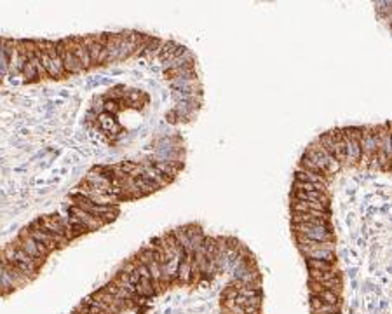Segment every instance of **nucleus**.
<instances>
[{
  "label": "nucleus",
  "instance_id": "nucleus-23",
  "mask_svg": "<svg viewBox=\"0 0 392 314\" xmlns=\"http://www.w3.org/2000/svg\"><path fill=\"white\" fill-rule=\"evenodd\" d=\"M237 295H239L237 288H235V286H232V285H228L227 290L223 292V302H225V300H235V297H237Z\"/></svg>",
  "mask_w": 392,
  "mask_h": 314
},
{
  "label": "nucleus",
  "instance_id": "nucleus-13",
  "mask_svg": "<svg viewBox=\"0 0 392 314\" xmlns=\"http://www.w3.org/2000/svg\"><path fill=\"white\" fill-rule=\"evenodd\" d=\"M295 178L298 182H309V183H321V185H329V176L326 175H318V173L305 171V169H296Z\"/></svg>",
  "mask_w": 392,
  "mask_h": 314
},
{
  "label": "nucleus",
  "instance_id": "nucleus-11",
  "mask_svg": "<svg viewBox=\"0 0 392 314\" xmlns=\"http://www.w3.org/2000/svg\"><path fill=\"white\" fill-rule=\"evenodd\" d=\"M291 210L295 213H302V211H323V213H329V203H316V201H298L293 199Z\"/></svg>",
  "mask_w": 392,
  "mask_h": 314
},
{
  "label": "nucleus",
  "instance_id": "nucleus-9",
  "mask_svg": "<svg viewBox=\"0 0 392 314\" xmlns=\"http://www.w3.org/2000/svg\"><path fill=\"white\" fill-rule=\"evenodd\" d=\"M121 37H122V32L121 33H107V39H105V49H103V65L112 63V61H117Z\"/></svg>",
  "mask_w": 392,
  "mask_h": 314
},
{
  "label": "nucleus",
  "instance_id": "nucleus-17",
  "mask_svg": "<svg viewBox=\"0 0 392 314\" xmlns=\"http://www.w3.org/2000/svg\"><path fill=\"white\" fill-rule=\"evenodd\" d=\"M96 119H98L100 128L105 129V131H114V129H117V122H115L114 115L108 114V112H101L100 115H96Z\"/></svg>",
  "mask_w": 392,
  "mask_h": 314
},
{
  "label": "nucleus",
  "instance_id": "nucleus-7",
  "mask_svg": "<svg viewBox=\"0 0 392 314\" xmlns=\"http://www.w3.org/2000/svg\"><path fill=\"white\" fill-rule=\"evenodd\" d=\"M293 224H310V225H319V227L331 229L329 213H323V211H314V210L295 213L293 215Z\"/></svg>",
  "mask_w": 392,
  "mask_h": 314
},
{
  "label": "nucleus",
  "instance_id": "nucleus-10",
  "mask_svg": "<svg viewBox=\"0 0 392 314\" xmlns=\"http://www.w3.org/2000/svg\"><path fill=\"white\" fill-rule=\"evenodd\" d=\"M68 215H71V217L78 218V220L82 222L84 225H86L89 231H98L100 227H103V222L98 220L96 217H93L91 213H87V211L80 210L78 206H75V204H71L70 210H68Z\"/></svg>",
  "mask_w": 392,
  "mask_h": 314
},
{
  "label": "nucleus",
  "instance_id": "nucleus-6",
  "mask_svg": "<svg viewBox=\"0 0 392 314\" xmlns=\"http://www.w3.org/2000/svg\"><path fill=\"white\" fill-rule=\"evenodd\" d=\"M44 47L47 51V56H49V72H47V77H53V78H61L65 77V70H63V63H61V58L60 53H58V47L54 40H42Z\"/></svg>",
  "mask_w": 392,
  "mask_h": 314
},
{
  "label": "nucleus",
  "instance_id": "nucleus-19",
  "mask_svg": "<svg viewBox=\"0 0 392 314\" xmlns=\"http://www.w3.org/2000/svg\"><path fill=\"white\" fill-rule=\"evenodd\" d=\"M66 220H68V224H70L71 231H73L75 237H78V236H82V234H86V232H91V231H89V229H87V227H86V225H84V224H82V222L78 220V218L71 217V215H68V217H66Z\"/></svg>",
  "mask_w": 392,
  "mask_h": 314
},
{
  "label": "nucleus",
  "instance_id": "nucleus-18",
  "mask_svg": "<svg viewBox=\"0 0 392 314\" xmlns=\"http://www.w3.org/2000/svg\"><path fill=\"white\" fill-rule=\"evenodd\" d=\"M293 190H303V192H310V190H318V192H326L328 185H321V183H309V182H293Z\"/></svg>",
  "mask_w": 392,
  "mask_h": 314
},
{
  "label": "nucleus",
  "instance_id": "nucleus-22",
  "mask_svg": "<svg viewBox=\"0 0 392 314\" xmlns=\"http://www.w3.org/2000/svg\"><path fill=\"white\" fill-rule=\"evenodd\" d=\"M9 74V63L7 58H5L4 47H2V39H0V80Z\"/></svg>",
  "mask_w": 392,
  "mask_h": 314
},
{
  "label": "nucleus",
  "instance_id": "nucleus-14",
  "mask_svg": "<svg viewBox=\"0 0 392 314\" xmlns=\"http://www.w3.org/2000/svg\"><path fill=\"white\" fill-rule=\"evenodd\" d=\"M345 159L350 164H356L361 159V145L359 140L345 138Z\"/></svg>",
  "mask_w": 392,
  "mask_h": 314
},
{
  "label": "nucleus",
  "instance_id": "nucleus-20",
  "mask_svg": "<svg viewBox=\"0 0 392 314\" xmlns=\"http://www.w3.org/2000/svg\"><path fill=\"white\" fill-rule=\"evenodd\" d=\"M314 295H318L319 299L323 300V304H340V295H336L335 292H329V290H321L319 293H314Z\"/></svg>",
  "mask_w": 392,
  "mask_h": 314
},
{
  "label": "nucleus",
  "instance_id": "nucleus-3",
  "mask_svg": "<svg viewBox=\"0 0 392 314\" xmlns=\"http://www.w3.org/2000/svg\"><path fill=\"white\" fill-rule=\"evenodd\" d=\"M56 47H58V53H60L61 63H63L65 74H66V75H78V74H82V68H80L78 61L75 60L73 51H71L70 39H60V40H56Z\"/></svg>",
  "mask_w": 392,
  "mask_h": 314
},
{
  "label": "nucleus",
  "instance_id": "nucleus-5",
  "mask_svg": "<svg viewBox=\"0 0 392 314\" xmlns=\"http://www.w3.org/2000/svg\"><path fill=\"white\" fill-rule=\"evenodd\" d=\"M105 39H107V33L84 37V40H86V46H87V51H89L91 67H98V65H103Z\"/></svg>",
  "mask_w": 392,
  "mask_h": 314
},
{
  "label": "nucleus",
  "instance_id": "nucleus-21",
  "mask_svg": "<svg viewBox=\"0 0 392 314\" xmlns=\"http://www.w3.org/2000/svg\"><path fill=\"white\" fill-rule=\"evenodd\" d=\"M310 311H312V314H340V304H335V306L323 304L318 309H310Z\"/></svg>",
  "mask_w": 392,
  "mask_h": 314
},
{
  "label": "nucleus",
  "instance_id": "nucleus-1",
  "mask_svg": "<svg viewBox=\"0 0 392 314\" xmlns=\"http://www.w3.org/2000/svg\"><path fill=\"white\" fill-rule=\"evenodd\" d=\"M303 157H305L307 161L312 162V164L318 166V168L321 169V171L325 173L326 176L333 175V173H336L340 168H342V164L336 161L335 157L329 156V154L326 152V150L323 149L321 145H319L318 140L307 147V150L303 152Z\"/></svg>",
  "mask_w": 392,
  "mask_h": 314
},
{
  "label": "nucleus",
  "instance_id": "nucleus-2",
  "mask_svg": "<svg viewBox=\"0 0 392 314\" xmlns=\"http://www.w3.org/2000/svg\"><path fill=\"white\" fill-rule=\"evenodd\" d=\"M71 203H73L75 206L80 208V210L87 211V213H91L93 217H96L98 220H101L103 222V225L114 222L115 217L119 215L117 204H115V206H101V204L91 203L89 199H86V197L80 196V194H71Z\"/></svg>",
  "mask_w": 392,
  "mask_h": 314
},
{
  "label": "nucleus",
  "instance_id": "nucleus-16",
  "mask_svg": "<svg viewBox=\"0 0 392 314\" xmlns=\"http://www.w3.org/2000/svg\"><path fill=\"white\" fill-rule=\"evenodd\" d=\"M307 267L309 271H319V272H326V271H333L335 264L326 260H318V258H307Z\"/></svg>",
  "mask_w": 392,
  "mask_h": 314
},
{
  "label": "nucleus",
  "instance_id": "nucleus-12",
  "mask_svg": "<svg viewBox=\"0 0 392 314\" xmlns=\"http://www.w3.org/2000/svg\"><path fill=\"white\" fill-rule=\"evenodd\" d=\"M169 87L173 91H189V89H200V84H199V78L197 77H189V78H171L168 80Z\"/></svg>",
  "mask_w": 392,
  "mask_h": 314
},
{
  "label": "nucleus",
  "instance_id": "nucleus-4",
  "mask_svg": "<svg viewBox=\"0 0 392 314\" xmlns=\"http://www.w3.org/2000/svg\"><path fill=\"white\" fill-rule=\"evenodd\" d=\"M293 231H295V234L303 236V237H307V239H314V241H333L335 239L331 229L319 227V225L293 224Z\"/></svg>",
  "mask_w": 392,
  "mask_h": 314
},
{
  "label": "nucleus",
  "instance_id": "nucleus-15",
  "mask_svg": "<svg viewBox=\"0 0 392 314\" xmlns=\"http://www.w3.org/2000/svg\"><path fill=\"white\" fill-rule=\"evenodd\" d=\"M293 199L298 201H316V203H329V197L326 192H318V190H310V192H303V190H295Z\"/></svg>",
  "mask_w": 392,
  "mask_h": 314
},
{
  "label": "nucleus",
  "instance_id": "nucleus-8",
  "mask_svg": "<svg viewBox=\"0 0 392 314\" xmlns=\"http://www.w3.org/2000/svg\"><path fill=\"white\" fill-rule=\"evenodd\" d=\"M70 44H71V51H73L75 60L78 61V65H80L82 72L89 70V68H91V58H89V51H87V46H86V40H84V37H71Z\"/></svg>",
  "mask_w": 392,
  "mask_h": 314
}]
</instances>
